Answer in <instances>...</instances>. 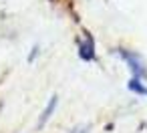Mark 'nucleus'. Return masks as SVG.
<instances>
[{
	"instance_id": "6",
	"label": "nucleus",
	"mask_w": 147,
	"mask_h": 133,
	"mask_svg": "<svg viewBox=\"0 0 147 133\" xmlns=\"http://www.w3.org/2000/svg\"><path fill=\"white\" fill-rule=\"evenodd\" d=\"M0 109H2V105H0Z\"/></svg>"
},
{
	"instance_id": "2",
	"label": "nucleus",
	"mask_w": 147,
	"mask_h": 133,
	"mask_svg": "<svg viewBox=\"0 0 147 133\" xmlns=\"http://www.w3.org/2000/svg\"><path fill=\"white\" fill-rule=\"evenodd\" d=\"M79 57L85 63L95 61V43H93V36L91 34H87L85 41H79Z\"/></svg>"
},
{
	"instance_id": "4",
	"label": "nucleus",
	"mask_w": 147,
	"mask_h": 133,
	"mask_svg": "<svg viewBox=\"0 0 147 133\" xmlns=\"http://www.w3.org/2000/svg\"><path fill=\"white\" fill-rule=\"evenodd\" d=\"M36 55H38V47H36V45H34V47H32V51H30V55H28V59H26V61H28V63H32V61H34V59H36Z\"/></svg>"
},
{
	"instance_id": "1",
	"label": "nucleus",
	"mask_w": 147,
	"mask_h": 133,
	"mask_svg": "<svg viewBox=\"0 0 147 133\" xmlns=\"http://www.w3.org/2000/svg\"><path fill=\"white\" fill-rule=\"evenodd\" d=\"M115 53L129 65V69H131V73H133V79L147 77V69H145V65H143V61H141L139 55H135V53H131V51H125V49H117Z\"/></svg>"
},
{
	"instance_id": "5",
	"label": "nucleus",
	"mask_w": 147,
	"mask_h": 133,
	"mask_svg": "<svg viewBox=\"0 0 147 133\" xmlns=\"http://www.w3.org/2000/svg\"><path fill=\"white\" fill-rule=\"evenodd\" d=\"M89 125H83V127H75V133H87L85 129H87Z\"/></svg>"
},
{
	"instance_id": "3",
	"label": "nucleus",
	"mask_w": 147,
	"mask_h": 133,
	"mask_svg": "<svg viewBox=\"0 0 147 133\" xmlns=\"http://www.w3.org/2000/svg\"><path fill=\"white\" fill-rule=\"evenodd\" d=\"M57 103H59V97L57 95H53L51 99H49V103H47V107L42 109V113H40V117H38V129H42L45 125H47V121L53 117V113H55V109H57Z\"/></svg>"
}]
</instances>
